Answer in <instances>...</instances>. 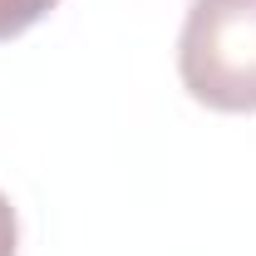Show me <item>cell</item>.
<instances>
[{
    "instance_id": "cell-2",
    "label": "cell",
    "mask_w": 256,
    "mask_h": 256,
    "mask_svg": "<svg viewBox=\"0 0 256 256\" xmlns=\"http://www.w3.org/2000/svg\"><path fill=\"white\" fill-rule=\"evenodd\" d=\"M60 0H0V40H15L25 34L34 20H44Z\"/></svg>"
},
{
    "instance_id": "cell-1",
    "label": "cell",
    "mask_w": 256,
    "mask_h": 256,
    "mask_svg": "<svg viewBox=\"0 0 256 256\" xmlns=\"http://www.w3.org/2000/svg\"><path fill=\"white\" fill-rule=\"evenodd\" d=\"M178 74L197 104L217 114H256V0H192Z\"/></svg>"
},
{
    "instance_id": "cell-3",
    "label": "cell",
    "mask_w": 256,
    "mask_h": 256,
    "mask_svg": "<svg viewBox=\"0 0 256 256\" xmlns=\"http://www.w3.org/2000/svg\"><path fill=\"white\" fill-rule=\"evenodd\" d=\"M15 246H20V222H15L10 197L0 192V256H15Z\"/></svg>"
}]
</instances>
